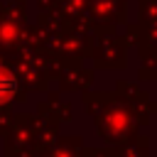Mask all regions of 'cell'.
<instances>
[{
	"instance_id": "cell-1",
	"label": "cell",
	"mask_w": 157,
	"mask_h": 157,
	"mask_svg": "<svg viewBox=\"0 0 157 157\" xmlns=\"http://www.w3.org/2000/svg\"><path fill=\"white\" fill-rule=\"evenodd\" d=\"M12 93H15V78H12V74L0 71V103L7 101V98H12Z\"/></svg>"
}]
</instances>
